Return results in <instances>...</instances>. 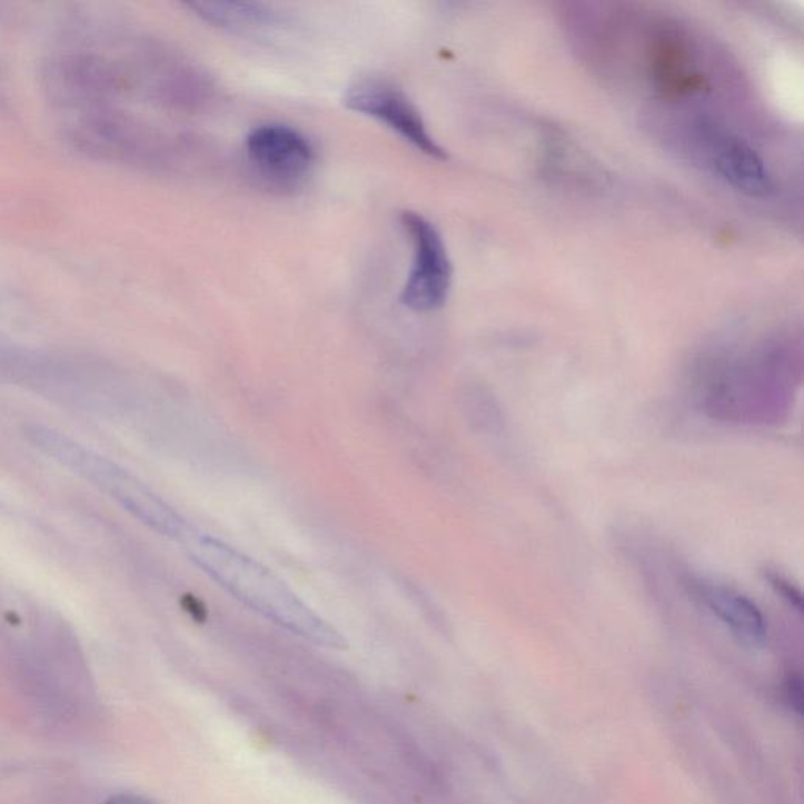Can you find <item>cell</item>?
<instances>
[{"instance_id":"cell-6","label":"cell","mask_w":804,"mask_h":804,"mask_svg":"<svg viewBox=\"0 0 804 804\" xmlns=\"http://www.w3.org/2000/svg\"><path fill=\"white\" fill-rule=\"evenodd\" d=\"M696 139L708 166L731 188L750 197L772 192L773 179L767 166L741 137L714 123H701Z\"/></svg>"},{"instance_id":"cell-12","label":"cell","mask_w":804,"mask_h":804,"mask_svg":"<svg viewBox=\"0 0 804 804\" xmlns=\"http://www.w3.org/2000/svg\"><path fill=\"white\" fill-rule=\"evenodd\" d=\"M787 695L791 697V703L795 704L796 707H802V684L796 677H791L787 682Z\"/></svg>"},{"instance_id":"cell-7","label":"cell","mask_w":804,"mask_h":804,"mask_svg":"<svg viewBox=\"0 0 804 804\" xmlns=\"http://www.w3.org/2000/svg\"><path fill=\"white\" fill-rule=\"evenodd\" d=\"M693 594L729 628L738 642L762 647L767 642L768 626L760 607L742 593L719 583L693 580Z\"/></svg>"},{"instance_id":"cell-9","label":"cell","mask_w":804,"mask_h":804,"mask_svg":"<svg viewBox=\"0 0 804 804\" xmlns=\"http://www.w3.org/2000/svg\"><path fill=\"white\" fill-rule=\"evenodd\" d=\"M190 10L205 22L235 33L272 32L280 24V17L262 6L251 2H224V0H196L188 3Z\"/></svg>"},{"instance_id":"cell-11","label":"cell","mask_w":804,"mask_h":804,"mask_svg":"<svg viewBox=\"0 0 804 804\" xmlns=\"http://www.w3.org/2000/svg\"><path fill=\"white\" fill-rule=\"evenodd\" d=\"M106 804H155L151 802H148L147 798H143V796L139 795H132V794H118L110 796L108 802Z\"/></svg>"},{"instance_id":"cell-4","label":"cell","mask_w":804,"mask_h":804,"mask_svg":"<svg viewBox=\"0 0 804 804\" xmlns=\"http://www.w3.org/2000/svg\"><path fill=\"white\" fill-rule=\"evenodd\" d=\"M345 106L354 112L373 118L434 159H447V151L430 136L420 110L395 82L383 78H365L349 87Z\"/></svg>"},{"instance_id":"cell-1","label":"cell","mask_w":804,"mask_h":804,"mask_svg":"<svg viewBox=\"0 0 804 804\" xmlns=\"http://www.w3.org/2000/svg\"><path fill=\"white\" fill-rule=\"evenodd\" d=\"M190 559L244 607L307 642L345 649L346 639L257 559L211 536L185 537Z\"/></svg>"},{"instance_id":"cell-2","label":"cell","mask_w":804,"mask_h":804,"mask_svg":"<svg viewBox=\"0 0 804 804\" xmlns=\"http://www.w3.org/2000/svg\"><path fill=\"white\" fill-rule=\"evenodd\" d=\"M30 438L41 451L93 483L155 532L181 540L189 535L190 528L177 510L108 457L54 429L38 426L30 430Z\"/></svg>"},{"instance_id":"cell-3","label":"cell","mask_w":804,"mask_h":804,"mask_svg":"<svg viewBox=\"0 0 804 804\" xmlns=\"http://www.w3.org/2000/svg\"><path fill=\"white\" fill-rule=\"evenodd\" d=\"M401 224L414 247L411 268L404 284L401 302L417 314L444 307L453 285V265L436 225L418 212H403Z\"/></svg>"},{"instance_id":"cell-10","label":"cell","mask_w":804,"mask_h":804,"mask_svg":"<svg viewBox=\"0 0 804 804\" xmlns=\"http://www.w3.org/2000/svg\"><path fill=\"white\" fill-rule=\"evenodd\" d=\"M768 582L781 597L791 602L794 607L798 609L802 608V596H800L798 590H796L791 583L784 580V578L777 574L768 575Z\"/></svg>"},{"instance_id":"cell-5","label":"cell","mask_w":804,"mask_h":804,"mask_svg":"<svg viewBox=\"0 0 804 804\" xmlns=\"http://www.w3.org/2000/svg\"><path fill=\"white\" fill-rule=\"evenodd\" d=\"M247 158L258 175L280 189H295L316 163L311 140L288 125L257 126L246 139Z\"/></svg>"},{"instance_id":"cell-8","label":"cell","mask_w":804,"mask_h":804,"mask_svg":"<svg viewBox=\"0 0 804 804\" xmlns=\"http://www.w3.org/2000/svg\"><path fill=\"white\" fill-rule=\"evenodd\" d=\"M651 48V78L665 97H687L704 89L706 79L697 70L689 49L679 37L662 36Z\"/></svg>"}]
</instances>
